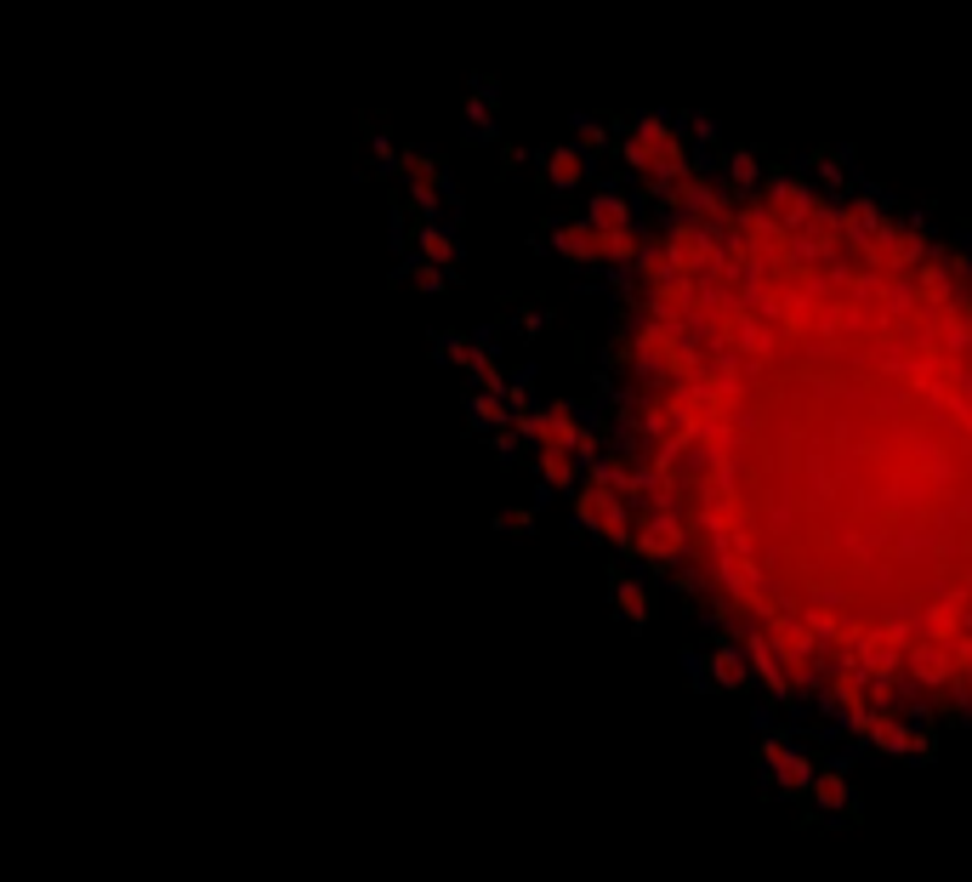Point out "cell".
Wrapping results in <instances>:
<instances>
[{
	"instance_id": "obj_1",
	"label": "cell",
	"mask_w": 972,
	"mask_h": 882,
	"mask_svg": "<svg viewBox=\"0 0 972 882\" xmlns=\"http://www.w3.org/2000/svg\"><path fill=\"white\" fill-rule=\"evenodd\" d=\"M853 763H859V752H842V757H831V763L819 768V780H813V791H808V803H813L819 820H831V825H836V820L853 809V797H859V791L847 786Z\"/></svg>"
},
{
	"instance_id": "obj_2",
	"label": "cell",
	"mask_w": 972,
	"mask_h": 882,
	"mask_svg": "<svg viewBox=\"0 0 972 882\" xmlns=\"http://www.w3.org/2000/svg\"><path fill=\"white\" fill-rule=\"evenodd\" d=\"M609 604H614V615L625 620V633H648V620H654V610H648V581L643 576H632L625 564H609Z\"/></svg>"
},
{
	"instance_id": "obj_3",
	"label": "cell",
	"mask_w": 972,
	"mask_h": 882,
	"mask_svg": "<svg viewBox=\"0 0 972 882\" xmlns=\"http://www.w3.org/2000/svg\"><path fill=\"white\" fill-rule=\"evenodd\" d=\"M705 677H711V689H723V695H746L751 689V666H746V649H739L734 638H717L705 654Z\"/></svg>"
},
{
	"instance_id": "obj_4",
	"label": "cell",
	"mask_w": 972,
	"mask_h": 882,
	"mask_svg": "<svg viewBox=\"0 0 972 882\" xmlns=\"http://www.w3.org/2000/svg\"><path fill=\"white\" fill-rule=\"evenodd\" d=\"M637 558L654 569V576H677V558H682V530H677L671 519L643 524V535H637Z\"/></svg>"
},
{
	"instance_id": "obj_5",
	"label": "cell",
	"mask_w": 972,
	"mask_h": 882,
	"mask_svg": "<svg viewBox=\"0 0 972 882\" xmlns=\"http://www.w3.org/2000/svg\"><path fill=\"white\" fill-rule=\"evenodd\" d=\"M535 160L547 165V188H558V194H575V188L592 177L586 154H581V149H563V142H552V149H540Z\"/></svg>"
},
{
	"instance_id": "obj_6",
	"label": "cell",
	"mask_w": 972,
	"mask_h": 882,
	"mask_svg": "<svg viewBox=\"0 0 972 882\" xmlns=\"http://www.w3.org/2000/svg\"><path fill=\"white\" fill-rule=\"evenodd\" d=\"M746 649H751V677H762L768 695H774L780 706H796V689L785 683V672H780V661H774V643H768L757 626H746Z\"/></svg>"
},
{
	"instance_id": "obj_7",
	"label": "cell",
	"mask_w": 972,
	"mask_h": 882,
	"mask_svg": "<svg viewBox=\"0 0 972 882\" xmlns=\"http://www.w3.org/2000/svg\"><path fill=\"white\" fill-rule=\"evenodd\" d=\"M586 222L604 228V234H620V228H637V211H632V199H625L614 183H597L592 206H586Z\"/></svg>"
},
{
	"instance_id": "obj_8",
	"label": "cell",
	"mask_w": 972,
	"mask_h": 882,
	"mask_svg": "<svg viewBox=\"0 0 972 882\" xmlns=\"http://www.w3.org/2000/svg\"><path fill=\"white\" fill-rule=\"evenodd\" d=\"M819 768H824V763H819L813 752L796 746V752H791V757H785V763H780L762 786H774V791H785V797H808V791H813V780H819Z\"/></svg>"
},
{
	"instance_id": "obj_9",
	"label": "cell",
	"mask_w": 972,
	"mask_h": 882,
	"mask_svg": "<svg viewBox=\"0 0 972 882\" xmlns=\"http://www.w3.org/2000/svg\"><path fill=\"white\" fill-rule=\"evenodd\" d=\"M723 177H728V199H746V194H757L768 183V165H762L757 149H728L723 154Z\"/></svg>"
},
{
	"instance_id": "obj_10",
	"label": "cell",
	"mask_w": 972,
	"mask_h": 882,
	"mask_svg": "<svg viewBox=\"0 0 972 882\" xmlns=\"http://www.w3.org/2000/svg\"><path fill=\"white\" fill-rule=\"evenodd\" d=\"M870 752H881V757H899V763H910V723H904V718H893V711H876V729H870Z\"/></svg>"
},
{
	"instance_id": "obj_11",
	"label": "cell",
	"mask_w": 972,
	"mask_h": 882,
	"mask_svg": "<svg viewBox=\"0 0 972 882\" xmlns=\"http://www.w3.org/2000/svg\"><path fill=\"white\" fill-rule=\"evenodd\" d=\"M575 149L586 154V165H597V160L614 154V131L597 120V114H575Z\"/></svg>"
},
{
	"instance_id": "obj_12",
	"label": "cell",
	"mask_w": 972,
	"mask_h": 882,
	"mask_svg": "<svg viewBox=\"0 0 972 882\" xmlns=\"http://www.w3.org/2000/svg\"><path fill=\"white\" fill-rule=\"evenodd\" d=\"M847 160H853V149H813L803 165L813 171L824 188H836V194H842V183H847Z\"/></svg>"
},
{
	"instance_id": "obj_13",
	"label": "cell",
	"mask_w": 972,
	"mask_h": 882,
	"mask_svg": "<svg viewBox=\"0 0 972 882\" xmlns=\"http://www.w3.org/2000/svg\"><path fill=\"white\" fill-rule=\"evenodd\" d=\"M682 137H689V149L700 154V149H717L723 142V126L711 120V114H682Z\"/></svg>"
},
{
	"instance_id": "obj_14",
	"label": "cell",
	"mask_w": 972,
	"mask_h": 882,
	"mask_svg": "<svg viewBox=\"0 0 972 882\" xmlns=\"http://www.w3.org/2000/svg\"><path fill=\"white\" fill-rule=\"evenodd\" d=\"M910 763H938V729L910 723Z\"/></svg>"
},
{
	"instance_id": "obj_15",
	"label": "cell",
	"mask_w": 972,
	"mask_h": 882,
	"mask_svg": "<svg viewBox=\"0 0 972 882\" xmlns=\"http://www.w3.org/2000/svg\"><path fill=\"white\" fill-rule=\"evenodd\" d=\"M421 251L433 256V263H461V245H455L449 234H438V228H426V234H421Z\"/></svg>"
},
{
	"instance_id": "obj_16",
	"label": "cell",
	"mask_w": 972,
	"mask_h": 882,
	"mask_svg": "<svg viewBox=\"0 0 972 882\" xmlns=\"http://www.w3.org/2000/svg\"><path fill=\"white\" fill-rule=\"evenodd\" d=\"M495 524H501L506 535H535V524H540V512H535V507H512V512H501V519H495Z\"/></svg>"
},
{
	"instance_id": "obj_17",
	"label": "cell",
	"mask_w": 972,
	"mask_h": 882,
	"mask_svg": "<svg viewBox=\"0 0 972 882\" xmlns=\"http://www.w3.org/2000/svg\"><path fill=\"white\" fill-rule=\"evenodd\" d=\"M467 137L472 142H490L495 137V120H490V108H483V103H467Z\"/></svg>"
},
{
	"instance_id": "obj_18",
	"label": "cell",
	"mask_w": 972,
	"mask_h": 882,
	"mask_svg": "<svg viewBox=\"0 0 972 882\" xmlns=\"http://www.w3.org/2000/svg\"><path fill=\"white\" fill-rule=\"evenodd\" d=\"M518 325H524V336L535 341L540 330H547V325H552V313H540V307H524V313H518Z\"/></svg>"
},
{
	"instance_id": "obj_19",
	"label": "cell",
	"mask_w": 972,
	"mask_h": 882,
	"mask_svg": "<svg viewBox=\"0 0 972 882\" xmlns=\"http://www.w3.org/2000/svg\"><path fill=\"white\" fill-rule=\"evenodd\" d=\"M682 666H689V683H694V689H711V677H705V661H700L694 649H682Z\"/></svg>"
},
{
	"instance_id": "obj_20",
	"label": "cell",
	"mask_w": 972,
	"mask_h": 882,
	"mask_svg": "<svg viewBox=\"0 0 972 882\" xmlns=\"http://www.w3.org/2000/svg\"><path fill=\"white\" fill-rule=\"evenodd\" d=\"M490 444H495V450L506 455V462H512V455H524V439H518V427H506V433H495Z\"/></svg>"
},
{
	"instance_id": "obj_21",
	"label": "cell",
	"mask_w": 972,
	"mask_h": 882,
	"mask_svg": "<svg viewBox=\"0 0 972 882\" xmlns=\"http://www.w3.org/2000/svg\"><path fill=\"white\" fill-rule=\"evenodd\" d=\"M671 587H677L682 597H700V592H705V576H689V569H677V576H671Z\"/></svg>"
},
{
	"instance_id": "obj_22",
	"label": "cell",
	"mask_w": 972,
	"mask_h": 882,
	"mask_svg": "<svg viewBox=\"0 0 972 882\" xmlns=\"http://www.w3.org/2000/svg\"><path fill=\"white\" fill-rule=\"evenodd\" d=\"M529 160H535L529 149H506V154H501V171H506V177H512V171H524Z\"/></svg>"
},
{
	"instance_id": "obj_23",
	"label": "cell",
	"mask_w": 972,
	"mask_h": 882,
	"mask_svg": "<svg viewBox=\"0 0 972 882\" xmlns=\"http://www.w3.org/2000/svg\"><path fill=\"white\" fill-rule=\"evenodd\" d=\"M592 393H597V398H614V382H609V370H597V376H592Z\"/></svg>"
}]
</instances>
